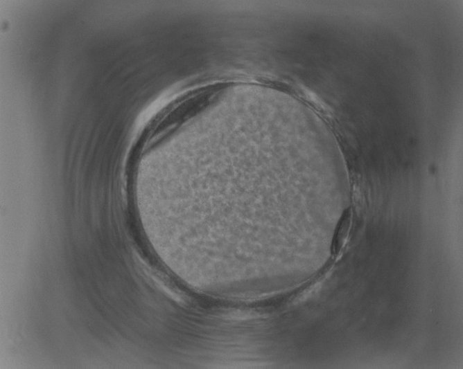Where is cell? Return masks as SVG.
Listing matches in <instances>:
<instances>
[{"instance_id":"1","label":"cell","mask_w":463,"mask_h":369,"mask_svg":"<svg viewBox=\"0 0 463 369\" xmlns=\"http://www.w3.org/2000/svg\"><path fill=\"white\" fill-rule=\"evenodd\" d=\"M351 223L352 210L347 208L343 212L333 237L331 252L333 258H338L340 255L349 237Z\"/></svg>"}]
</instances>
